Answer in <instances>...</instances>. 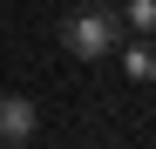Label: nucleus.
Here are the masks:
<instances>
[{
	"mask_svg": "<svg viewBox=\"0 0 156 149\" xmlns=\"http://www.w3.org/2000/svg\"><path fill=\"white\" fill-rule=\"evenodd\" d=\"M122 34H129L122 7H102V0H88V7H75L61 20V47H68L75 61H102L109 47H122Z\"/></svg>",
	"mask_w": 156,
	"mask_h": 149,
	"instance_id": "nucleus-1",
	"label": "nucleus"
},
{
	"mask_svg": "<svg viewBox=\"0 0 156 149\" xmlns=\"http://www.w3.org/2000/svg\"><path fill=\"white\" fill-rule=\"evenodd\" d=\"M34 129H41V109L27 102V95H0V149L34 142Z\"/></svg>",
	"mask_w": 156,
	"mask_h": 149,
	"instance_id": "nucleus-2",
	"label": "nucleus"
},
{
	"mask_svg": "<svg viewBox=\"0 0 156 149\" xmlns=\"http://www.w3.org/2000/svg\"><path fill=\"white\" fill-rule=\"evenodd\" d=\"M122 68L129 81H156V34H122Z\"/></svg>",
	"mask_w": 156,
	"mask_h": 149,
	"instance_id": "nucleus-3",
	"label": "nucleus"
},
{
	"mask_svg": "<svg viewBox=\"0 0 156 149\" xmlns=\"http://www.w3.org/2000/svg\"><path fill=\"white\" fill-rule=\"evenodd\" d=\"M122 20H129V34H156V0H129Z\"/></svg>",
	"mask_w": 156,
	"mask_h": 149,
	"instance_id": "nucleus-4",
	"label": "nucleus"
}]
</instances>
